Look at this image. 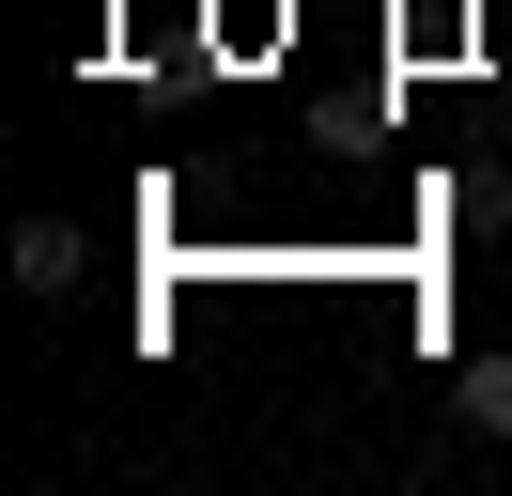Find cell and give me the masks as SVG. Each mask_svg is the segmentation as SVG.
<instances>
[{
    "mask_svg": "<svg viewBox=\"0 0 512 496\" xmlns=\"http://www.w3.org/2000/svg\"><path fill=\"white\" fill-rule=\"evenodd\" d=\"M94 279V233L78 217H16V295H78Z\"/></svg>",
    "mask_w": 512,
    "mask_h": 496,
    "instance_id": "obj_1",
    "label": "cell"
},
{
    "mask_svg": "<svg viewBox=\"0 0 512 496\" xmlns=\"http://www.w3.org/2000/svg\"><path fill=\"white\" fill-rule=\"evenodd\" d=\"M450 403H466V434H512V341H481V357H466V388H450Z\"/></svg>",
    "mask_w": 512,
    "mask_h": 496,
    "instance_id": "obj_2",
    "label": "cell"
}]
</instances>
